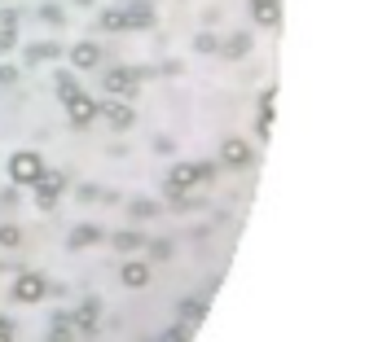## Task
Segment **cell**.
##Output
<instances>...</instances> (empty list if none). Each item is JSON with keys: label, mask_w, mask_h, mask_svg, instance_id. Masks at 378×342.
Listing matches in <instances>:
<instances>
[{"label": "cell", "mask_w": 378, "mask_h": 342, "mask_svg": "<svg viewBox=\"0 0 378 342\" xmlns=\"http://www.w3.org/2000/svg\"><path fill=\"white\" fill-rule=\"evenodd\" d=\"M58 92H62V101H66V114H70V123H75V127H84V123H93V119H97V101H93V97H84V92H80V84H75L70 75H58Z\"/></svg>", "instance_id": "6da1fadb"}, {"label": "cell", "mask_w": 378, "mask_h": 342, "mask_svg": "<svg viewBox=\"0 0 378 342\" xmlns=\"http://www.w3.org/2000/svg\"><path fill=\"white\" fill-rule=\"evenodd\" d=\"M203 180H211L207 163H181V167H172V176H167V193L181 198L185 189H194V184H203Z\"/></svg>", "instance_id": "7a4b0ae2"}, {"label": "cell", "mask_w": 378, "mask_h": 342, "mask_svg": "<svg viewBox=\"0 0 378 342\" xmlns=\"http://www.w3.org/2000/svg\"><path fill=\"white\" fill-rule=\"evenodd\" d=\"M9 176H14V184H36V180L44 176V163H40V154H31V149L14 154V158H9Z\"/></svg>", "instance_id": "3957f363"}, {"label": "cell", "mask_w": 378, "mask_h": 342, "mask_svg": "<svg viewBox=\"0 0 378 342\" xmlns=\"http://www.w3.org/2000/svg\"><path fill=\"white\" fill-rule=\"evenodd\" d=\"M31 189H36V206H40V210H53V206H58V198H62V189H66V176L44 171V176L31 184Z\"/></svg>", "instance_id": "277c9868"}, {"label": "cell", "mask_w": 378, "mask_h": 342, "mask_svg": "<svg viewBox=\"0 0 378 342\" xmlns=\"http://www.w3.org/2000/svg\"><path fill=\"white\" fill-rule=\"evenodd\" d=\"M9 294H14V303H40V299L48 294V281H44L40 272H22V277L14 281Z\"/></svg>", "instance_id": "5b68a950"}, {"label": "cell", "mask_w": 378, "mask_h": 342, "mask_svg": "<svg viewBox=\"0 0 378 342\" xmlns=\"http://www.w3.org/2000/svg\"><path fill=\"white\" fill-rule=\"evenodd\" d=\"M106 92H137V70H106Z\"/></svg>", "instance_id": "8992f818"}, {"label": "cell", "mask_w": 378, "mask_h": 342, "mask_svg": "<svg viewBox=\"0 0 378 342\" xmlns=\"http://www.w3.org/2000/svg\"><path fill=\"white\" fill-rule=\"evenodd\" d=\"M97 58H102V53H97V44H75V48H70V62H75V70H88V66H97Z\"/></svg>", "instance_id": "52a82bcc"}, {"label": "cell", "mask_w": 378, "mask_h": 342, "mask_svg": "<svg viewBox=\"0 0 378 342\" xmlns=\"http://www.w3.org/2000/svg\"><path fill=\"white\" fill-rule=\"evenodd\" d=\"M97 114H106L115 127H128V123H132V110H128V105H119V101H106V105H97Z\"/></svg>", "instance_id": "ba28073f"}, {"label": "cell", "mask_w": 378, "mask_h": 342, "mask_svg": "<svg viewBox=\"0 0 378 342\" xmlns=\"http://www.w3.org/2000/svg\"><path fill=\"white\" fill-rule=\"evenodd\" d=\"M251 9H256L260 26H277V14H282V9H277V0H251Z\"/></svg>", "instance_id": "9c48e42d"}, {"label": "cell", "mask_w": 378, "mask_h": 342, "mask_svg": "<svg viewBox=\"0 0 378 342\" xmlns=\"http://www.w3.org/2000/svg\"><path fill=\"white\" fill-rule=\"evenodd\" d=\"M75 338V316H58V321H53V333H48V342H70Z\"/></svg>", "instance_id": "30bf717a"}, {"label": "cell", "mask_w": 378, "mask_h": 342, "mask_svg": "<svg viewBox=\"0 0 378 342\" xmlns=\"http://www.w3.org/2000/svg\"><path fill=\"white\" fill-rule=\"evenodd\" d=\"M123 285H132V289L149 285V268L145 263H128V268H123Z\"/></svg>", "instance_id": "8fae6325"}, {"label": "cell", "mask_w": 378, "mask_h": 342, "mask_svg": "<svg viewBox=\"0 0 378 342\" xmlns=\"http://www.w3.org/2000/svg\"><path fill=\"white\" fill-rule=\"evenodd\" d=\"M93 242H102V228H93V224H84V228L70 233V246H93Z\"/></svg>", "instance_id": "7c38bea8"}, {"label": "cell", "mask_w": 378, "mask_h": 342, "mask_svg": "<svg viewBox=\"0 0 378 342\" xmlns=\"http://www.w3.org/2000/svg\"><path fill=\"white\" fill-rule=\"evenodd\" d=\"M75 325H80L84 333H93L97 329V303H84L80 311H75Z\"/></svg>", "instance_id": "4fadbf2b"}, {"label": "cell", "mask_w": 378, "mask_h": 342, "mask_svg": "<svg viewBox=\"0 0 378 342\" xmlns=\"http://www.w3.org/2000/svg\"><path fill=\"white\" fill-rule=\"evenodd\" d=\"M224 163L242 167V163H246V145H242V141H229V145H224Z\"/></svg>", "instance_id": "5bb4252c"}, {"label": "cell", "mask_w": 378, "mask_h": 342, "mask_svg": "<svg viewBox=\"0 0 378 342\" xmlns=\"http://www.w3.org/2000/svg\"><path fill=\"white\" fill-rule=\"evenodd\" d=\"M102 26H106V31H123V26H128V14L110 9V14H102Z\"/></svg>", "instance_id": "9a60e30c"}, {"label": "cell", "mask_w": 378, "mask_h": 342, "mask_svg": "<svg viewBox=\"0 0 378 342\" xmlns=\"http://www.w3.org/2000/svg\"><path fill=\"white\" fill-rule=\"evenodd\" d=\"M0 246H5V250H18V246H22V233H18V228H0Z\"/></svg>", "instance_id": "2e32d148"}, {"label": "cell", "mask_w": 378, "mask_h": 342, "mask_svg": "<svg viewBox=\"0 0 378 342\" xmlns=\"http://www.w3.org/2000/svg\"><path fill=\"white\" fill-rule=\"evenodd\" d=\"M115 246H119V250H137V246H141V237H137V233H119V237H115Z\"/></svg>", "instance_id": "e0dca14e"}, {"label": "cell", "mask_w": 378, "mask_h": 342, "mask_svg": "<svg viewBox=\"0 0 378 342\" xmlns=\"http://www.w3.org/2000/svg\"><path fill=\"white\" fill-rule=\"evenodd\" d=\"M58 53V44H40V48H31V62H40V58H53Z\"/></svg>", "instance_id": "ac0fdd59"}, {"label": "cell", "mask_w": 378, "mask_h": 342, "mask_svg": "<svg viewBox=\"0 0 378 342\" xmlns=\"http://www.w3.org/2000/svg\"><path fill=\"white\" fill-rule=\"evenodd\" d=\"M224 53H229V58H238V53H246V40H229V44H224Z\"/></svg>", "instance_id": "d6986e66"}, {"label": "cell", "mask_w": 378, "mask_h": 342, "mask_svg": "<svg viewBox=\"0 0 378 342\" xmlns=\"http://www.w3.org/2000/svg\"><path fill=\"white\" fill-rule=\"evenodd\" d=\"M132 215H141V220H145V215H154V202H137V206H132Z\"/></svg>", "instance_id": "ffe728a7"}, {"label": "cell", "mask_w": 378, "mask_h": 342, "mask_svg": "<svg viewBox=\"0 0 378 342\" xmlns=\"http://www.w3.org/2000/svg\"><path fill=\"white\" fill-rule=\"evenodd\" d=\"M14 75H18L14 66H0V84H14Z\"/></svg>", "instance_id": "44dd1931"}, {"label": "cell", "mask_w": 378, "mask_h": 342, "mask_svg": "<svg viewBox=\"0 0 378 342\" xmlns=\"http://www.w3.org/2000/svg\"><path fill=\"white\" fill-rule=\"evenodd\" d=\"M185 338H189V329H176V333H167L163 342H185Z\"/></svg>", "instance_id": "7402d4cb"}, {"label": "cell", "mask_w": 378, "mask_h": 342, "mask_svg": "<svg viewBox=\"0 0 378 342\" xmlns=\"http://www.w3.org/2000/svg\"><path fill=\"white\" fill-rule=\"evenodd\" d=\"M0 333H14V325L5 321V316H0Z\"/></svg>", "instance_id": "603a6c76"}, {"label": "cell", "mask_w": 378, "mask_h": 342, "mask_svg": "<svg viewBox=\"0 0 378 342\" xmlns=\"http://www.w3.org/2000/svg\"><path fill=\"white\" fill-rule=\"evenodd\" d=\"M0 342H14V333H0Z\"/></svg>", "instance_id": "cb8c5ba5"}]
</instances>
